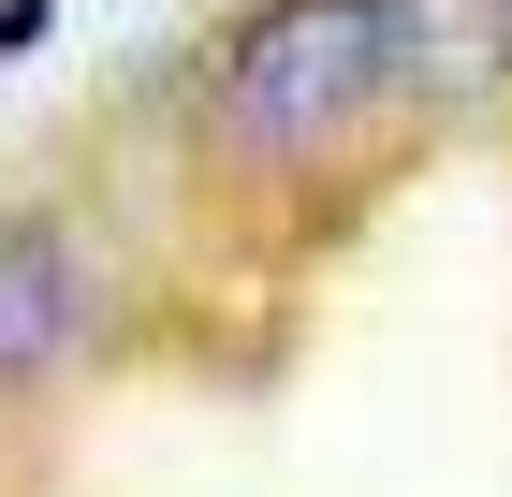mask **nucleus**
<instances>
[{
	"label": "nucleus",
	"instance_id": "nucleus-1",
	"mask_svg": "<svg viewBox=\"0 0 512 497\" xmlns=\"http://www.w3.org/2000/svg\"><path fill=\"white\" fill-rule=\"evenodd\" d=\"M366 103H395L381 88V0H264L235 30V59H220V132L249 161L337 147Z\"/></svg>",
	"mask_w": 512,
	"mask_h": 497
},
{
	"label": "nucleus",
	"instance_id": "nucleus-2",
	"mask_svg": "<svg viewBox=\"0 0 512 497\" xmlns=\"http://www.w3.org/2000/svg\"><path fill=\"white\" fill-rule=\"evenodd\" d=\"M381 88L395 103H483V88H512V0H381Z\"/></svg>",
	"mask_w": 512,
	"mask_h": 497
},
{
	"label": "nucleus",
	"instance_id": "nucleus-3",
	"mask_svg": "<svg viewBox=\"0 0 512 497\" xmlns=\"http://www.w3.org/2000/svg\"><path fill=\"white\" fill-rule=\"evenodd\" d=\"M88 322L74 293V249H59V220H0V381H30V366H59Z\"/></svg>",
	"mask_w": 512,
	"mask_h": 497
},
{
	"label": "nucleus",
	"instance_id": "nucleus-4",
	"mask_svg": "<svg viewBox=\"0 0 512 497\" xmlns=\"http://www.w3.org/2000/svg\"><path fill=\"white\" fill-rule=\"evenodd\" d=\"M44 15H59V0H0V59H15V44H44Z\"/></svg>",
	"mask_w": 512,
	"mask_h": 497
}]
</instances>
